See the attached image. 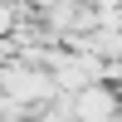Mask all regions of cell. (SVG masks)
I'll list each match as a JSON object with an SVG mask.
<instances>
[{"mask_svg":"<svg viewBox=\"0 0 122 122\" xmlns=\"http://www.w3.org/2000/svg\"><path fill=\"white\" fill-rule=\"evenodd\" d=\"M5 29H15V5H10V0L0 5V34H5Z\"/></svg>","mask_w":122,"mask_h":122,"instance_id":"6da1fadb","label":"cell"}]
</instances>
